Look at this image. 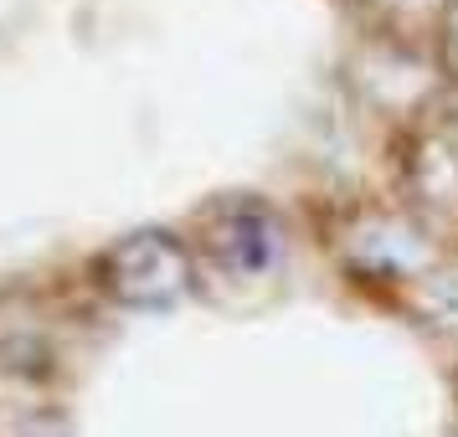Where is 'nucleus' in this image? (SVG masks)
<instances>
[{"label":"nucleus","mask_w":458,"mask_h":437,"mask_svg":"<svg viewBox=\"0 0 458 437\" xmlns=\"http://www.w3.org/2000/svg\"><path fill=\"white\" fill-rule=\"evenodd\" d=\"M98 283L129 309H160L191 289V252L175 231L145 227L119 237L98 257Z\"/></svg>","instance_id":"1"},{"label":"nucleus","mask_w":458,"mask_h":437,"mask_svg":"<svg viewBox=\"0 0 458 437\" xmlns=\"http://www.w3.org/2000/svg\"><path fill=\"white\" fill-rule=\"evenodd\" d=\"M207 252L227 273H268L273 263L284 257V231H278L268 206H258V201H232V206L211 211Z\"/></svg>","instance_id":"2"},{"label":"nucleus","mask_w":458,"mask_h":437,"mask_svg":"<svg viewBox=\"0 0 458 437\" xmlns=\"http://www.w3.org/2000/svg\"><path fill=\"white\" fill-rule=\"evenodd\" d=\"M386 5H396V11H417V5H428V0H386Z\"/></svg>","instance_id":"3"}]
</instances>
